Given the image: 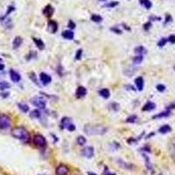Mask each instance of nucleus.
I'll return each instance as SVG.
<instances>
[{
    "label": "nucleus",
    "instance_id": "nucleus-46",
    "mask_svg": "<svg viewBox=\"0 0 175 175\" xmlns=\"http://www.w3.org/2000/svg\"><path fill=\"white\" fill-rule=\"evenodd\" d=\"M175 108V102L173 103H172L170 106H168V107L166 108V110H173V109H174Z\"/></svg>",
    "mask_w": 175,
    "mask_h": 175
},
{
    "label": "nucleus",
    "instance_id": "nucleus-17",
    "mask_svg": "<svg viewBox=\"0 0 175 175\" xmlns=\"http://www.w3.org/2000/svg\"><path fill=\"white\" fill-rule=\"evenodd\" d=\"M168 148H169V151L172 156V158L175 160V138H173L168 145Z\"/></svg>",
    "mask_w": 175,
    "mask_h": 175
},
{
    "label": "nucleus",
    "instance_id": "nucleus-49",
    "mask_svg": "<svg viewBox=\"0 0 175 175\" xmlns=\"http://www.w3.org/2000/svg\"><path fill=\"white\" fill-rule=\"evenodd\" d=\"M4 68H5V65H4V64L0 63V71H1V70H3Z\"/></svg>",
    "mask_w": 175,
    "mask_h": 175
},
{
    "label": "nucleus",
    "instance_id": "nucleus-47",
    "mask_svg": "<svg viewBox=\"0 0 175 175\" xmlns=\"http://www.w3.org/2000/svg\"><path fill=\"white\" fill-rule=\"evenodd\" d=\"M8 96H9V93L8 92L2 93V94H1V96H3V97H7Z\"/></svg>",
    "mask_w": 175,
    "mask_h": 175
},
{
    "label": "nucleus",
    "instance_id": "nucleus-41",
    "mask_svg": "<svg viewBox=\"0 0 175 175\" xmlns=\"http://www.w3.org/2000/svg\"><path fill=\"white\" fill-rule=\"evenodd\" d=\"M14 10H15L14 6H11V5L8 6V9H7V11H6V14H5V16H8V15L10 14L11 12H12V11H13Z\"/></svg>",
    "mask_w": 175,
    "mask_h": 175
},
{
    "label": "nucleus",
    "instance_id": "nucleus-3",
    "mask_svg": "<svg viewBox=\"0 0 175 175\" xmlns=\"http://www.w3.org/2000/svg\"><path fill=\"white\" fill-rule=\"evenodd\" d=\"M31 103L35 107L41 109V110H44L46 108V105H47L46 100L43 97H41V96H34V97H33L31 99Z\"/></svg>",
    "mask_w": 175,
    "mask_h": 175
},
{
    "label": "nucleus",
    "instance_id": "nucleus-35",
    "mask_svg": "<svg viewBox=\"0 0 175 175\" xmlns=\"http://www.w3.org/2000/svg\"><path fill=\"white\" fill-rule=\"evenodd\" d=\"M83 57V49H79L77 50L76 54H75V56H74V59L77 60V61H80Z\"/></svg>",
    "mask_w": 175,
    "mask_h": 175
},
{
    "label": "nucleus",
    "instance_id": "nucleus-30",
    "mask_svg": "<svg viewBox=\"0 0 175 175\" xmlns=\"http://www.w3.org/2000/svg\"><path fill=\"white\" fill-rule=\"evenodd\" d=\"M117 162L119 163V165L122 166V167H123V168H125V169H132V167H133V165H131V164H126L124 161L123 160H117Z\"/></svg>",
    "mask_w": 175,
    "mask_h": 175
},
{
    "label": "nucleus",
    "instance_id": "nucleus-52",
    "mask_svg": "<svg viewBox=\"0 0 175 175\" xmlns=\"http://www.w3.org/2000/svg\"><path fill=\"white\" fill-rule=\"evenodd\" d=\"M174 68V70H175V64H174V68Z\"/></svg>",
    "mask_w": 175,
    "mask_h": 175
},
{
    "label": "nucleus",
    "instance_id": "nucleus-44",
    "mask_svg": "<svg viewBox=\"0 0 175 175\" xmlns=\"http://www.w3.org/2000/svg\"><path fill=\"white\" fill-rule=\"evenodd\" d=\"M173 20V19H172V17H171V15L167 14L166 16H165V22H164V24L166 25L167 23H169V22H171Z\"/></svg>",
    "mask_w": 175,
    "mask_h": 175
},
{
    "label": "nucleus",
    "instance_id": "nucleus-13",
    "mask_svg": "<svg viewBox=\"0 0 175 175\" xmlns=\"http://www.w3.org/2000/svg\"><path fill=\"white\" fill-rule=\"evenodd\" d=\"M54 9L51 6V5H47L45 8H44V10H43V13L47 18H51L52 16H53V14H54Z\"/></svg>",
    "mask_w": 175,
    "mask_h": 175
},
{
    "label": "nucleus",
    "instance_id": "nucleus-11",
    "mask_svg": "<svg viewBox=\"0 0 175 175\" xmlns=\"http://www.w3.org/2000/svg\"><path fill=\"white\" fill-rule=\"evenodd\" d=\"M87 95V89L83 86H80L77 88L76 92H75V96L77 98H83Z\"/></svg>",
    "mask_w": 175,
    "mask_h": 175
},
{
    "label": "nucleus",
    "instance_id": "nucleus-34",
    "mask_svg": "<svg viewBox=\"0 0 175 175\" xmlns=\"http://www.w3.org/2000/svg\"><path fill=\"white\" fill-rule=\"evenodd\" d=\"M168 42V39L167 38H162L160 39V40L158 42V47H165V44Z\"/></svg>",
    "mask_w": 175,
    "mask_h": 175
},
{
    "label": "nucleus",
    "instance_id": "nucleus-9",
    "mask_svg": "<svg viewBox=\"0 0 175 175\" xmlns=\"http://www.w3.org/2000/svg\"><path fill=\"white\" fill-rule=\"evenodd\" d=\"M68 173H69V169L68 166L65 165H58L55 170L56 175H68Z\"/></svg>",
    "mask_w": 175,
    "mask_h": 175
},
{
    "label": "nucleus",
    "instance_id": "nucleus-14",
    "mask_svg": "<svg viewBox=\"0 0 175 175\" xmlns=\"http://www.w3.org/2000/svg\"><path fill=\"white\" fill-rule=\"evenodd\" d=\"M135 84H136L137 88L139 91H142L143 88H144V85H145V82H144L143 77H142V76L137 77L136 80H135Z\"/></svg>",
    "mask_w": 175,
    "mask_h": 175
},
{
    "label": "nucleus",
    "instance_id": "nucleus-25",
    "mask_svg": "<svg viewBox=\"0 0 175 175\" xmlns=\"http://www.w3.org/2000/svg\"><path fill=\"white\" fill-rule=\"evenodd\" d=\"M139 3H140V5H143L145 8H146L147 10L151 9V6H152V4H151V2L150 0H139Z\"/></svg>",
    "mask_w": 175,
    "mask_h": 175
},
{
    "label": "nucleus",
    "instance_id": "nucleus-27",
    "mask_svg": "<svg viewBox=\"0 0 175 175\" xmlns=\"http://www.w3.org/2000/svg\"><path fill=\"white\" fill-rule=\"evenodd\" d=\"M143 60H144L143 55H137V56H135L134 58L132 59V61H133V63L134 64L138 65V64H140L143 62Z\"/></svg>",
    "mask_w": 175,
    "mask_h": 175
},
{
    "label": "nucleus",
    "instance_id": "nucleus-50",
    "mask_svg": "<svg viewBox=\"0 0 175 175\" xmlns=\"http://www.w3.org/2000/svg\"><path fill=\"white\" fill-rule=\"evenodd\" d=\"M88 175H96V173H88Z\"/></svg>",
    "mask_w": 175,
    "mask_h": 175
},
{
    "label": "nucleus",
    "instance_id": "nucleus-5",
    "mask_svg": "<svg viewBox=\"0 0 175 175\" xmlns=\"http://www.w3.org/2000/svg\"><path fill=\"white\" fill-rule=\"evenodd\" d=\"M34 143L36 146L39 148H43L47 145V140L42 135H35L34 137Z\"/></svg>",
    "mask_w": 175,
    "mask_h": 175
},
{
    "label": "nucleus",
    "instance_id": "nucleus-51",
    "mask_svg": "<svg viewBox=\"0 0 175 175\" xmlns=\"http://www.w3.org/2000/svg\"><path fill=\"white\" fill-rule=\"evenodd\" d=\"M101 1H106V0H101Z\"/></svg>",
    "mask_w": 175,
    "mask_h": 175
},
{
    "label": "nucleus",
    "instance_id": "nucleus-18",
    "mask_svg": "<svg viewBox=\"0 0 175 175\" xmlns=\"http://www.w3.org/2000/svg\"><path fill=\"white\" fill-rule=\"evenodd\" d=\"M23 43V39L20 37V36H17L15 37L13 41H12V47H13V49H17L20 47V46Z\"/></svg>",
    "mask_w": 175,
    "mask_h": 175
},
{
    "label": "nucleus",
    "instance_id": "nucleus-2",
    "mask_svg": "<svg viewBox=\"0 0 175 175\" xmlns=\"http://www.w3.org/2000/svg\"><path fill=\"white\" fill-rule=\"evenodd\" d=\"M11 136L13 137H15V138L20 139V140H23V141L27 140V139L29 138V134H28L27 131L25 129L24 127H15V128H13V129L11 130Z\"/></svg>",
    "mask_w": 175,
    "mask_h": 175
},
{
    "label": "nucleus",
    "instance_id": "nucleus-36",
    "mask_svg": "<svg viewBox=\"0 0 175 175\" xmlns=\"http://www.w3.org/2000/svg\"><path fill=\"white\" fill-rule=\"evenodd\" d=\"M110 107H111V109L114 111H118L119 108H120V105L118 103H117V102H112L111 104H110Z\"/></svg>",
    "mask_w": 175,
    "mask_h": 175
},
{
    "label": "nucleus",
    "instance_id": "nucleus-43",
    "mask_svg": "<svg viewBox=\"0 0 175 175\" xmlns=\"http://www.w3.org/2000/svg\"><path fill=\"white\" fill-rule=\"evenodd\" d=\"M75 26H76V25H75V23L73 22L72 20H69V21H68V27H69L70 29L71 30L74 29V28H75Z\"/></svg>",
    "mask_w": 175,
    "mask_h": 175
},
{
    "label": "nucleus",
    "instance_id": "nucleus-20",
    "mask_svg": "<svg viewBox=\"0 0 175 175\" xmlns=\"http://www.w3.org/2000/svg\"><path fill=\"white\" fill-rule=\"evenodd\" d=\"M99 95L104 99H108V98L110 96V92L108 88H102L99 90Z\"/></svg>",
    "mask_w": 175,
    "mask_h": 175
},
{
    "label": "nucleus",
    "instance_id": "nucleus-7",
    "mask_svg": "<svg viewBox=\"0 0 175 175\" xmlns=\"http://www.w3.org/2000/svg\"><path fill=\"white\" fill-rule=\"evenodd\" d=\"M82 154H83L84 157H86L88 159H91L94 157V154H95V151H94V148L92 146H87L85 147L84 149H83L82 151Z\"/></svg>",
    "mask_w": 175,
    "mask_h": 175
},
{
    "label": "nucleus",
    "instance_id": "nucleus-33",
    "mask_svg": "<svg viewBox=\"0 0 175 175\" xmlns=\"http://www.w3.org/2000/svg\"><path fill=\"white\" fill-rule=\"evenodd\" d=\"M137 120V117L136 115H131V116H130L127 118L126 122L127 123H136Z\"/></svg>",
    "mask_w": 175,
    "mask_h": 175
},
{
    "label": "nucleus",
    "instance_id": "nucleus-4",
    "mask_svg": "<svg viewBox=\"0 0 175 175\" xmlns=\"http://www.w3.org/2000/svg\"><path fill=\"white\" fill-rule=\"evenodd\" d=\"M11 125L10 117L6 115H0V129L5 130Z\"/></svg>",
    "mask_w": 175,
    "mask_h": 175
},
{
    "label": "nucleus",
    "instance_id": "nucleus-40",
    "mask_svg": "<svg viewBox=\"0 0 175 175\" xmlns=\"http://www.w3.org/2000/svg\"><path fill=\"white\" fill-rule=\"evenodd\" d=\"M167 39H168V41H169L171 44H175V35L174 34H172V35H170V36L167 38Z\"/></svg>",
    "mask_w": 175,
    "mask_h": 175
},
{
    "label": "nucleus",
    "instance_id": "nucleus-12",
    "mask_svg": "<svg viewBox=\"0 0 175 175\" xmlns=\"http://www.w3.org/2000/svg\"><path fill=\"white\" fill-rule=\"evenodd\" d=\"M71 124H73V123H72L71 119H70L69 117H65L61 119V129H68Z\"/></svg>",
    "mask_w": 175,
    "mask_h": 175
},
{
    "label": "nucleus",
    "instance_id": "nucleus-10",
    "mask_svg": "<svg viewBox=\"0 0 175 175\" xmlns=\"http://www.w3.org/2000/svg\"><path fill=\"white\" fill-rule=\"evenodd\" d=\"M10 78H11V80L13 83H20V80H21V75H20V74L18 73L17 71H15L14 69H11Z\"/></svg>",
    "mask_w": 175,
    "mask_h": 175
},
{
    "label": "nucleus",
    "instance_id": "nucleus-42",
    "mask_svg": "<svg viewBox=\"0 0 175 175\" xmlns=\"http://www.w3.org/2000/svg\"><path fill=\"white\" fill-rule=\"evenodd\" d=\"M110 31H112L114 34H121L122 31L119 28H117V27H111L110 28Z\"/></svg>",
    "mask_w": 175,
    "mask_h": 175
},
{
    "label": "nucleus",
    "instance_id": "nucleus-8",
    "mask_svg": "<svg viewBox=\"0 0 175 175\" xmlns=\"http://www.w3.org/2000/svg\"><path fill=\"white\" fill-rule=\"evenodd\" d=\"M47 31L50 34H55L58 31V24L54 20H49L47 23Z\"/></svg>",
    "mask_w": 175,
    "mask_h": 175
},
{
    "label": "nucleus",
    "instance_id": "nucleus-45",
    "mask_svg": "<svg viewBox=\"0 0 175 175\" xmlns=\"http://www.w3.org/2000/svg\"><path fill=\"white\" fill-rule=\"evenodd\" d=\"M150 20H159H159H161V19H160V18H159V17L151 16V17H150Z\"/></svg>",
    "mask_w": 175,
    "mask_h": 175
},
{
    "label": "nucleus",
    "instance_id": "nucleus-15",
    "mask_svg": "<svg viewBox=\"0 0 175 175\" xmlns=\"http://www.w3.org/2000/svg\"><path fill=\"white\" fill-rule=\"evenodd\" d=\"M156 108V104L154 102H151V101H149V102H147L143 106V109H142V110L143 111H151V110H153L154 109Z\"/></svg>",
    "mask_w": 175,
    "mask_h": 175
},
{
    "label": "nucleus",
    "instance_id": "nucleus-22",
    "mask_svg": "<svg viewBox=\"0 0 175 175\" xmlns=\"http://www.w3.org/2000/svg\"><path fill=\"white\" fill-rule=\"evenodd\" d=\"M170 114H171L170 110H165V111L160 112V113H159V114L155 115V116L152 117V118H153V119H157V118H163V117H169V116H170Z\"/></svg>",
    "mask_w": 175,
    "mask_h": 175
},
{
    "label": "nucleus",
    "instance_id": "nucleus-19",
    "mask_svg": "<svg viewBox=\"0 0 175 175\" xmlns=\"http://www.w3.org/2000/svg\"><path fill=\"white\" fill-rule=\"evenodd\" d=\"M33 40H34L35 46L38 47V49H39V50H44L45 49V43L42 41V39H37V38H33Z\"/></svg>",
    "mask_w": 175,
    "mask_h": 175
},
{
    "label": "nucleus",
    "instance_id": "nucleus-16",
    "mask_svg": "<svg viewBox=\"0 0 175 175\" xmlns=\"http://www.w3.org/2000/svg\"><path fill=\"white\" fill-rule=\"evenodd\" d=\"M62 37L65 39H68V40H72L74 37V34L72 30H65L62 33Z\"/></svg>",
    "mask_w": 175,
    "mask_h": 175
},
{
    "label": "nucleus",
    "instance_id": "nucleus-32",
    "mask_svg": "<svg viewBox=\"0 0 175 175\" xmlns=\"http://www.w3.org/2000/svg\"><path fill=\"white\" fill-rule=\"evenodd\" d=\"M76 141H77V144L79 146H83V145H85L86 144V138L83 136H79L77 137V139H76Z\"/></svg>",
    "mask_w": 175,
    "mask_h": 175
},
{
    "label": "nucleus",
    "instance_id": "nucleus-53",
    "mask_svg": "<svg viewBox=\"0 0 175 175\" xmlns=\"http://www.w3.org/2000/svg\"><path fill=\"white\" fill-rule=\"evenodd\" d=\"M160 175H161V174H160Z\"/></svg>",
    "mask_w": 175,
    "mask_h": 175
},
{
    "label": "nucleus",
    "instance_id": "nucleus-26",
    "mask_svg": "<svg viewBox=\"0 0 175 175\" xmlns=\"http://www.w3.org/2000/svg\"><path fill=\"white\" fill-rule=\"evenodd\" d=\"M40 115H41V113H40L39 110H34L31 111V113H30V117L36 119V118H39Z\"/></svg>",
    "mask_w": 175,
    "mask_h": 175
},
{
    "label": "nucleus",
    "instance_id": "nucleus-24",
    "mask_svg": "<svg viewBox=\"0 0 175 175\" xmlns=\"http://www.w3.org/2000/svg\"><path fill=\"white\" fill-rule=\"evenodd\" d=\"M18 107H19V109H20L21 111L24 112V113H27V112L29 111V106L26 103H25V102L18 103Z\"/></svg>",
    "mask_w": 175,
    "mask_h": 175
},
{
    "label": "nucleus",
    "instance_id": "nucleus-31",
    "mask_svg": "<svg viewBox=\"0 0 175 175\" xmlns=\"http://www.w3.org/2000/svg\"><path fill=\"white\" fill-rule=\"evenodd\" d=\"M118 4H119V2H117V1H111V2H110V3L105 4V5H103V7H106V8H113V7H116L117 5H118Z\"/></svg>",
    "mask_w": 175,
    "mask_h": 175
},
{
    "label": "nucleus",
    "instance_id": "nucleus-29",
    "mask_svg": "<svg viewBox=\"0 0 175 175\" xmlns=\"http://www.w3.org/2000/svg\"><path fill=\"white\" fill-rule=\"evenodd\" d=\"M91 20L93 22H96V23H101L102 21V17L98 14H93L91 16Z\"/></svg>",
    "mask_w": 175,
    "mask_h": 175
},
{
    "label": "nucleus",
    "instance_id": "nucleus-21",
    "mask_svg": "<svg viewBox=\"0 0 175 175\" xmlns=\"http://www.w3.org/2000/svg\"><path fill=\"white\" fill-rule=\"evenodd\" d=\"M134 53L137 54V55H143V54H146L147 53V50L143 46H138V47H135Z\"/></svg>",
    "mask_w": 175,
    "mask_h": 175
},
{
    "label": "nucleus",
    "instance_id": "nucleus-38",
    "mask_svg": "<svg viewBox=\"0 0 175 175\" xmlns=\"http://www.w3.org/2000/svg\"><path fill=\"white\" fill-rule=\"evenodd\" d=\"M30 78H31V80L34 82L35 84H37V85H39V83L37 82V78H36V75H35V74L34 73H31L30 74Z\"/></svg>",
    "mask_w": 175,
    "mask_h": 175
},
{
    "label": "nucleus",
    "instance_id": "nucleus-37",
    "mask_svg": "<svg viewBox=\"0 0 175 175\" xmlns=\"http://www.w3.org/2000/svg\"><path fill=\"white\" fill-rule=\"evenodd\" d=\"M156 88H157V90H158L159 92H164L165 90V85H163V84H158V85L156 86Z\"/></svg>",
    "mask_w": 175,
    "mask_h": 175
},
{
    "label": "nucleus",
    "instance_id": "nucleus-48",
    "mask_svg": "<svg viewBox=\"0 0 175 175\" xmlns=\"http://www.w3.org/2000/svg\"><path fill=\"white\" fill-rule=\"evenodd\" d=\"M123 27H124V28H125L126 30H128V31H130V30H131V28H130V27H128L125 24H123Z\"/></svg>",
    "mask_w": 175,
    "mask_h": 175
},
{
    "label": "nucleus",
    "instance_id": "nucleus-6",
    "mask_svg": "<svg viewBox=\"0 0 175 175\" xmlns=\"http://www.w3.org/2000/svg\"><path fill=\"white\" fill-rule=\"evenodd\" d=\"M39 80H40V83L43 84L44 86H47V85H48L49 83L52 82V78L51 76L47 74L42 73L39 74Z\"/></svg>",
    "mask_w": 175,
    "mask_h": 175
},
{
    "label": "nucleus",
    "instance_id": "nucleus-39",
    "mask_svg": "<svg viewBox=\"0 0 175 175\" xmlns=\"http://www.w3.org/2000/svg\"><path fill=\"white\" fill-rule=\"evenodd\" d=\"M144 30L145 31H149L150 30V28L151 27V22H147V23H146V24H144Z\"/></svg>",
    "mask_w": 175,
    "mask_h": 175
},
{
    "label": "nucleus",
    "instance_id": "nucleus-23",
    "mask_svg": "<svg viewBox=\"0 0 175 175\" xmlns=\"http://www.w3.org/2000/svg\"><path fill=\"white\" fill-rule=\"evenodd\" d=\"M171 131H172V128H171L170 125H168V124L162 125V126L159 129V132L161 133V134H166V133L170 132Z\"/></svg>",
    "mask_w": 175,
    "mask_h": 175
},
{
    "label": "nucleus",
    "instance_id": "nucleus-1",
    "mask_svg": "<svg viewBox=\"0 0 175 175\" xmlns=\"http://www.w3.org/2000/svg\"><path fill=\"white\" fill-rule=\"evenodd\" d=\"M107 127L102 124H86L84 126V132L88 136L104 135L107 132Z\"/></svg>",
    "mask_w": 175,
    "mask_h": 175
},
{
    "label": "nucleus",
    "instance_id": "nucleus-28",
    "mask_svg": "<svg viewBox=\"0 0 175 175\" xmlns=\"http://www.w3.org/2000/svg\"><path fill=\"white\" fill-rule=\"evenodd\" d=\"M10 83H7V82H5V81H3V82H0V90H2V91H5V89H8V88H10Z\"/></svg>",
    "mask_w": 175,
    "mask_h": 175
}]
</instances>
